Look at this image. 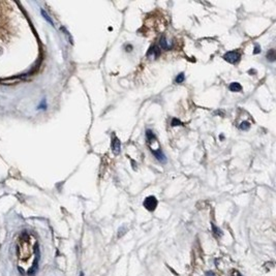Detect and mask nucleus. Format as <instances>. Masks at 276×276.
Here are the masks:
<instances>
[{
	"label": "nucleus",
	"mask_w": 276,
	"mask_h": 276,
	"mask_svg": "<svg viewBox=\"0 0 276 276\" xmlns=\"http://www.w3.org/2000/svg\"><path fill=\"white\" fill-rule=\"evenodd\" d=\"M240 57H241L240 53H238L237 51H231V52L226 53V54L224 55V57H222V58H224L226 61L230 62V63L235 64V63H237L239 60H240Z\"/></svg>",
	"instance_id": "obj_1"
},
{
	"label": "nucleus",
	"mask_w": 276,
	"mask_h": 276,
	"mask_svg": "<svg viewBox=\"0 0 276 276\" xmlns=\"http://www.w3.org/2000/svg\"><path fill=\"white\" fill-rule=\"evenodd\" d=\"M143 205L148 211H154L157 207V200L155 199V196H150L145 199Z\"/></svg>",
	"instance_id": "obj_2"
},
{
	"label": "nucleus",
	"mask_w": 276,
	"mask_h": 276,
	"mask_svg": "<svg viewBox=\"0 0 276 276\" xmlns=\"http://www.w3.org/2000/svg\"><path fill=\"white\" fill-rule=\"evenodd\" d=\"M151 152L154 154V156L156 157V159L158 160L159 162H161V163H164V162L167 161V157H166V155H164V153L161 151V149H158V150H152L151 149Z\"/></svg>",
	"instance_id": "obj_3"
},
{
	"label": "nucleus",
	"mask_w": 276,
	"mask_h": 276,
	"mask_svg": "<svg viewBox=\"0 0 276 276\" xmlns=\"http://www.w3.org/2000/svg\"><path fill=\"white\" fill-rule=\"evenodd\" d=\"M112 150H113V152H114V154H116V155L120 153L121 143L118 138H116V137H114V139H113V141H112Z\"/></svg>",
	"instance_id": "obj_4"
},
{
	"label": "nucleus",
	"mask_w": 276,
	"mask_h": 276,
	"mask_svg": "<svg viewBox=\"0 0 276 276\" xmlns=\"http://www.w3.org/2000/svg\"><path fill=\"white\" fill-rule=\"evenodd\" d=\"M172 48H173V44L169 42L167 38L164 37V36H162L159 42V49H162V50H171Z\"/></svg>",
	"instance_id": "obj_5"
},
{
	"label": "nucleus",
	"mask_w": 276,
	"mask_h": 276,
	"mask_svg": "<svg viewBox=\"0 0 276 276\" xmlns=\"http://www.w3.org/2000/svg\"><path fill=\"white\" fill-rule=\"evenodd\" d=\"M159 54H160V49H159V47L153 46V47H151V48H150L149 51H148L147 56H151V55H152V57L157 58L158 56H159Z\"/></svg>",
	"instance_id": "obj_6"
},
{
	"label": "nucleus",
	"mask_w": 276,
	"mask_h": 276,
	"mask_svg": "<svg viewBox=\"0 0 276 276\" xmlns=\"http://www.w3.org/2000/svg\"><path fill=\"white\" fill-rule=\"evenodd\" d=\"M229 88H230V90L233 91V92H240V91L242 90V86H241V85L239 84V83H237V82L231 83Z\"/></svg>",
	"instance_id": "obj_7"
},
{
	"label": "nucleus",
	"mask_w": 276,
	"mask_h": 276,
	"mask_svg": "<svg viewBox=\"0 0 276 276\" xmlns=\"http://www.w3.org/2000/svg\"><path fill=\"white\" fill-rule=\"evenodd\" d=\"M266 57H267V59L269 60V61H271V62L275 61V59H276L275 50H274V49H270L267 52V56H266Z\"/></svg>",
	"instance_id": "obj_8"
},
{
	"label": "nucleus",
	"mask_w": 276,
	"mask_h": 276,
	"mask_svg": "<svg viewBox=\"0 0 276 276\" xmlns=\"http://www.w3.org/2000/svg\"><path fill=\"white\" fill-rule=\"evenodd\" d=\"M146 138H147L148 142H152V140L155 139V135H154L153 131H152L151 129H147V130H146Z\"/></svg>",
	"instance_id": "obj_9"
},
{
	"label": "nucleus",
	"mask_w": 276,
	"mask_h": 276,
	"mask_svg": "<svg viewBox=\"0 0 276 276\" xmlns=\"http://www.w3.org/2000/svg\"><path fill=\"white\" fill-rule=\"evenodd\" d=\"M184 80H185V76H184L183 72H180V74L178 75L177 77H176L175 83H177V84H181V83H183Z\"/></svg>",
	"instance_id": "obj_10"
},
{
	"label": "nucleus",
	"mask_w": 276,
	"mask_h": 276,
	"mask_svg": "<svg viewBox=\"0 0 276 276\" xmlns=\"http://www.w3.org/2000/svg\"><path fill=\"white\" fill-rule=\"evenodd\" d=\"M40 14H42V17H44V19H46L47 21H48L49 23L51 24V25H52V26H54V23H53V21H52V20H51V18L49 17V16H48V14L46 13V11H44V9H40Z\"/></svg>",
	"instance_id": "obj_11"
},
{
	"label": "nucleus",
	"mask_w": 276,
	"mask_h": 276,
	"mask_svg": "<svg viewBox=\"0 0 276 276\" xmlns=\"http://www.w3.org/2000/svg\"><path fill=\"white\" fill-rule=\"evenodd\" d=\"M249 127H250V123L247 122V121H244V122H242L239 125V128H240L241 130H248Z\"/></svg>",
	"instance_id": "obj_12"
},
{
	"label": "nucleus",
	"mask_w": 276,
	"mask_h": 276,
	"mask_svg": "<svg viewBox=\"0 0 276 276\" xmlns=\"http://www.w3.org/2000/svg\"><path fill=\"white\" fill-rule=\"evenodd\" d=\"M171 124H172V126H180V125H183V123H182L181 121L179 120V119L174 118L173 120H172Z\"/></svg>",
	"instance_id": "obj_13"
},
{
	"label": "nucleus",
	"mask_w": 276,
	"mask_h": 276,
	"mask_svg": "<svg viewBox=\"0 0 276 276\" xmlns=\"http://www.w3.org/2000/svg\"><path fill=\"white\" fill-rule=\"evenodd\" d=\"M212 230H213V232H214V234L216 235V236H218V235H222V231L219 230V229H217L216 227L214 226V224H212Z\"/></svg>",
	"instance_id": "obj_14"
},
{
	"label": "nucleus",
	"mask_w": 276,
	"mask_h": 276,
	"mask_svg": "<svg viewBox=\"0 0 276 276\" xmlns=\"http://www.w3.org/2000/svg\"><path fill=\"white\" fill-rule=\"evenodd\" d=\"M232 276H242V275H241L240 272L237 271V270H233V271H232Z\"/></svg>",
	"instance_id": "obj_15"
},
{
	"label": "nucleus",
	"mask_w": 276,
	"mask_h": 276,
	"mask_svg": "<svg viewBox=\"0 0 276 276\" xmlns=\"http://www.w3.org/2000/svg\"><path fill=\"white\" fill-rule=\"evenodd\" d=\"M253 53H254V54H259V53H261V47L255 46V48H254V51H253Z\"/></svg>",
	"instance_id": "obj_16"
},
{
	"label": "nucleus",
	"mask_w": 276,
	"mask_h": 276,
	"mask_svg": "<svg viewBox=\"0 0 276 276\" xmlns=\"http://www.w3.org/2000/svg\"><path fill=\"white\" fill-rule=\"evenodd\" d=\"M206 276H215V275L212 271H208V272H206Z\"/></svg>",
	"instance_id": "obj_17"
},
{
	"label": "nucleus",
	"mask_w": 276,
	"mask_h": 276,
	"mask_svg": "<svg viewBox=\"0 0 276 276\" xmlns=\"http://www.w3.org/2000/svg\"><path fill=\"white\" fill-rule=\"evenodd\" d=\"M80 276H84V273H83V272H81V273H80Z\"/></svg>",
	"instance_id": "obj_18"
}]
</instances>
